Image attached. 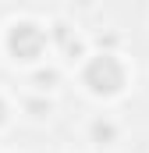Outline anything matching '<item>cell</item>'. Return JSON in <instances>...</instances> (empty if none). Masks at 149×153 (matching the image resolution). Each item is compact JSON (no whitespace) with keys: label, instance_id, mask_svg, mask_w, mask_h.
I'll use <instances>...</instances> for the list:
<instances>
[{"label":"cell","instance_id":"3","mask_svg":"<svg viewBox=\"0 0 149 153\" xmlns=\"http://www.w3.org/2000/svg\"><path fill=\"white\" fill-rule=\"evenodd\" d=\"M92 132H96V139H110V135H114V125H96Z\"/></svg>","mask_w":149,"mask_h":153},{"label":"cell","instance_id":"2","mask_svg":"<svg viewBox=\"0 0 149 153\" xmlns=\"http://www.w3.org/2000/svg\"><path fill=\"white\" fill-rule=\"evenodd\" d=\"M43 46H46V32H43L39 25H32V22L11 25V32H7V50H11L14 61H36L39 53H43Z\"/></svg>","mask_w":149,"mask_h":153},{"label":"cell","instance_id":"4","mask_svg":"<svg viewBox=\"0 0 149 153\" xmlns=\"http://www.w3.org/2000/svg\"><path fill=\"white\" fill-rule=\"evenodd\" d=\"M4 117H7V107H4V100H0V125H4Z\"/></svg>","mask_w":149,"mask_h":153},{"label":"cell","instance_id":"1","mask_svg":"<svg viewBox=\"0 0 149 153\" xmlns=\"http://www.w3.org/2000/svg\"><path fill=\"white\" fill-rule=\"evenodd\" d=\"M85 85H89L92 93H100V96L121 93V85H124V64H121L117 57H110V53L92 57L89 68H85Z\"/></svg>","mask_w":149,"mask_h":153}]
</instances>
